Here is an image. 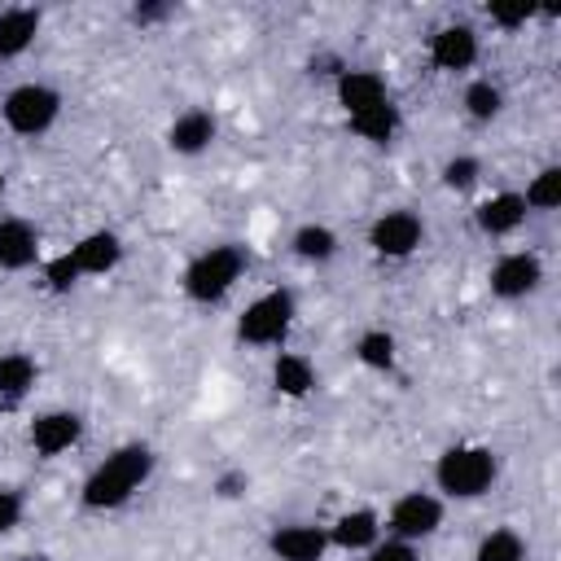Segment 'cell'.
I'll use <instances>...</instances> for the list:
<instances>
[{
  "label": "cell",
  "mask_w": 561,
  "mask_h": 561,
  "mask_svg": "<svg viewBox=\"0 0 561 561\" xmlns=\"http://www.w3.org/2000/svg\"><path fill=\"white\" fill-rule=\"evenodd\" d=\"M289 250H294V259H298V263H307V267H324V263H333V259H337L342 237H337L329 224L307 219V224H298V228H294Z\"/></svg>",
  "instance_id": "cell-20"
},
{
  "label": "cell",
  "mask_w": 561,
  "mask_h": 561,
  "mask_svg": "<svg viewBox=\"0 0 561 561\" xmlns=\"http://www.w3.org/2000/svg\"><path fill=\"white\" fill-rule=\"evenodd\" d=\"M245 276V250L232 245V241H219V245H206L197 250L184 272H180V294L193 302V307H219L237 280Z\"/></svg>",
  "instance_id": "cell-2"
},
{
  "label": "cell",
  "mask_w": 561,
  "mask_h": 561,
  "mask_svg": "<svg viewBox=\"0 0 561 561\" xmlns=\"http://www.w3.org/2000/svg\"><path fill=\"white\" fill-rule=\"evenodd\" d=\"M294 316H298V298L289 285H272L263 289L259 298H250L237 316V342L250 346V351H280L289 329H294Z\"/></svg>",
  "instance_id": "cell-4"
},
{
  "label": "cell",
  "mask_w": 561,
  "mask_h": 561,
  "mask_svg": "<svg viewBox=\"0 0 561 561\" xmlns=\"http://www.w3.org/2000/svg\"><path fill=\"white\" fill-rule=\"evenodd\" d=\"M123 237L114 228H92L70 245V259L79 267V276H110L123 263Z\"/></svg>",
  "instance_id": "cell-16"
},
{
  "label": "cell",
  "mask_w": 561,
  "mask_h": 561,
  "mask_svg": "<svg viewBox=\"0 0 561 561\" xmlns=\"http://www.w3.org/2000/svg\"><path fill=\"white\" fill-rule=\"evenodd\" d=\"M522 202H526V210L552 215V210L561 206V167H557V162L539 167V171L526 180V188H522Z\"/></svg>",
  "instance_id": "cell-25"
},
{
  "label": "cell",
  "mask_w": 561,
  "mask_h": 561,
  "mask_svg": "<svg viewBox=\"0 0 561 561\" xmlns=\"http://www.w3.org/2000/svg\"><path fill=\"white\" fill-rule=\"evenodd\" d=\"M79 280H83V276H79V267H75L70 250H61V254H53V259H44V263H39V285H44L53 298L70 294Z\"/></svg>",
  "instance_id": "cell-28"
},
{
  "label": "cell",
  "mask_w": 561,
  "mask_h": 561,
  "mask_svg": "<svg viewBox=\"0 0 561 561\" xmlns=\"http://www.w3.org/2000/svg\"><path fill=\"white\" fill-rule=\"evenodd\" d=\"M526 215L530 210L522 202V188H500V193H491V197H482L473 206V228L482 237H491V241H504L526 224Z\"/></svg>",
  "instance_id": "cell-13"
},
{
  "label": "cell",
  "mask_w": 561,
  "mask_h": 561,
  "mask_svg": "<svg viewBox=\"0 0 561 561\" xmlns=\"http://www.w3.org/2000/svg\"><path fill=\"white\" fill-rule=\"evenodd\" d=\"M364 561H421V552H416V543H408V539L381 535V539L364 552Z\"/></svg>",
  "instance_id": "cell-30"
},
{
  "label": "cell",
  "mask_w": 561,
  "mask_h": 561,
  "mask_svg": "<svg viewBox=\"0 0 561 561\" xmlns=\"http://www.w3.org/2000/svg\"><path fill=\"white\" fill-rule=\"evenodd\" d=\"M425 245V219L408 206H394V210H381L373 224H368V250L377 259H412L416 250Z\"/></svg>",
  "instance_id": "cell-7"
},
{
  "label": "cell",
  "mask_w": 561,
  "mask_h": 561,
  "mask_svg": "<svg viewBox=\"0 0 561 561\" xmlns=\"http://www.w3.org/2000/svg\"><path fill=\"white\" fill-rule=\"evenodd\" d=\"M500 478V456L482 443H451L434 460V486L443 500H482Z\"/></svg>",
  "instance_id": "cell-3"
},
{
  "label": "cell",
  "mask_w": 561,
  "mask_h": 561,
  "mask_svg": "<svg viewBox=\"0 0 561 561\" xmlns=\"http://www.w3.org/2000/svg\"><path fill=\"white\" fill-rule=\"evenodd\" d=\"M44 26V13L31 4H0V61L22 57Z\"/></svg>",
  "instance_id": "cell-19"
},
{
  "label": "cell",
  "mask_w": 561,
  "mask_h": 561,
  "mask_svg": "<svg viewBox=\"0 0 561 561\" xmlns=\"http://www.w3.org/2000/svg\"><path fill=\"white\" fill-rule=\"evenodd\" d=\"M460 110L469 123H495L504 114V88L495 79H469L460 92Z\"/></svg>",
  "instance_id": "cell-24"
},
{
  "label": "cell",
  "mask_w": 561,
  "mask_h": 561,
  "mask_svg": "<svg viewBox=\"0 0 561 561\" xmlns=\"http://www.w3.org/2000/svg\"><path fill=\"white\" fill-rule=\"evenodd\" d=\"M333 96H337V105H342L346 118H351V114H364V110H373V105H381V101H390L386 79H381L377 70H368V66H346V70L333 79Z\"/></svg>",
  "instance_id": "cell-15"
},
{
  "label": "cell",
  "mask_w": 561,
  "mask_h": 561,
  "mask_svg": "<svg viewBox=\"0 0 561 561\" xmlns=\"http://www.w3.org/2000/svg\"><path fill=\"white\" fill-rule=\"evenodd\" d=\"M0 118H4V127H9L13 136L35 140V136L53 131V123L61 118V92H57L53 83H35V79H26V83H18V88L4 92V101H0Z\"/></svg>",
  "instance_id": "cell-5"
},
{
  "label": "cell",
  "mask_w": 561,
  "mask_h": 561,
  "mask_svg": "<svg viewBox=\"0 0 561 561\" xmlns=\"http://www.w3.org/2000/svg\"><path fill=\"white\" fill-rule=\"evenodd\" d=\"M83 430H88V421H83L75 408H48V412H39V416L26 425V443H31L35 456L57 460V456H66L70 447L83 443Z\"/></svg>",
  "instance_id": "cell-9"
},
{
  "label": "cell",
  "mask_w": 561,
  "mask_h": 561,
  "mask_svg": "<svg viewBox=\"0 0 561 561\" xmlns=\"http://www.w3.org/2000/svg\"><path fill=\"white\" fill-rule=\"evenodd\" d=\"M482 13H486V22H491L495 31H504V35L522 31V26L535 18V9H530V4H486Z\"/></svg>",
  "instance_id": "cell-29"
},
{
  "label": "cell",
  "mask_w": 561,
  "mask_h": 561,
  "mask_svg": "<svg viewBox=\"0 0 561 561\" xmlns=\"http://www.w3.org/2000/svg\"><path fill=\"white\" fill-rule=\"evenodd\" d=\"M39 263V232L31 219H0V272H26Z\"/></svg>",
  "instance_id": "cell-18"
},
{
  "label": "cell",
  "mask_w": 561,
  "mask_h": 561,
  "mask_svg": "<svg viewBox=\"0 0 561 561\" xmlns=\"http://www.w3.org/2000/svg\"><path fill=\"white\" fill-rule=\"evenodd\" d=\"M39 381V364L26 351H0V408L22 403Z\"/></svg>",
  "instance_id": "cell-21"
},
{
  "label": "cell",
  "mask_w": 561,
  "mask_h": 561,
  "mask_svg": "<svg viewBox=\"0 0 561 561\" xmlns=\"http://www.w3.org/2000/svg\"><path fill=\"white\" fill-rule=\"evenodd\" d=\"M438 180L447 193H469L478 180H482V158L478 153H451L443 167H438Z\"/></svg>",
  "instance_id": "cell-27"
},
{
  "label": "cell",
  "mask_w": 561,
  "mask_h": 561,
  "mask_svg": "<svg viewBox=\"0 0 561 561\" xmlns=\"http://www.w3.org/2000/svg\"><path fill=\"white\" fill-rule=\"evenodd\" d=\"M443 517H447L443 495H434V491H403V495L390 500V508L381 517V530L394 535V539H408V543H425V539L438 535Z\"/></svg>",
  "instance_id": "cell-6"
},
{
  "label": "cell",
  "mask_w": 561,
  "mask_h": 561,
  "mask_svg": "<svg viewBox=\"0 0 561 561\" xmlns=\"http://www.w3.org/2000/svg\"><path fill=\"white\" fill-rule=\"evenodd\" d=\"M346 127H351L359 140H368V145H390V140L399 136V127H403V114H399L394 101H381V105H373V110H364V114H351Z\"/></svg>",
  "instance_id": "cell-23"
},
{
  "label": "cell",
  "mask_w": 561,
  "mask_h": 561,
  "mask_svg": "<svg viewBox=\"0 0 561 561\" xmlns=\"http://www.w3.org/2000/svg\"><path fill=\"white\" fill-rule=\"evenodd\" d=\"M22 517H26V495H22V486H0V535L18 530Z\"/></svg>",
  "instance_id": "cell-31"
},
{
  "label": "cell",
  "mask_w": 561,
  "mask_h": 561,
  "mask_svg": "<svg viewBox=\"0 0 561 561\" xmlns=\"http://www.w3.org/2000/svg\"><path fill=\"white\" fill-rule=\"evenodd\" d=\"M478 61V31L469 22H443L430 35V66L438 75H460Z\"/></svg>",
  "instance_id": "cell-11"
},
{
  "label": "cell",
  "mask_w": 561,
  "mask_h": 561,
  "mask_svg": "<svg viewBox=\"0 0 561 561\" xmlns=\"http://www.w3.org/2000/svg\"><path fill=\"white\" fill-rule=\"evenodd\" d=\"M245 486H250V473H245V469H224V473L215 478V495H219V500H241Z\"/></svg>",
  "instance_id": "cell-33"
},
{
  "label": "cell",
  "mask_w": 561,
  "mask_h": 561,
  "mask_svg": "<svg viewBox=\"0 0 561 561\" xmlns=\"http://www.w3.org/2000/svg\"><path fill=\"white\" fill-rule=\"evenodd\" d=\"M539 285H543V259L535 250H504L486 272V289L500 302H522L539 294Z\"/></svg>",
  "instance_id": "cell-8"
},
{
  "label": "cell",
  "mask_w": 561,
  "mask_h": 561,
  "mask_svg": "<svg viewBox=\"0 0 561 561\" xmlns=\"http://www.w3.org/2000/svg\"><path fill=\"white\" fill-rule=\"evenodd\" d=\"M13 561H53L48 552H22V557H13Z\"/></svg>",
  "instance_id": "cell-34"
},
{
  "label": "cell",
  "mask_w": 561,
  "mask_h": 561,
  "mask_svg": "<svg viewBox=\"0 0 561 561\" xmlns=\"http://www.w3.org/2000/svg\"><path fill=\"white\" fill-rule=\"evenodd\" d=\"M0 193H4V171H0Z\"/></svg>",
  "instance_id": "cell-35"
},
{
  "label": "cell",
  "mask_w": 561,
  "mask_h": 561,
  "mask_svg": "<svg viewBox=\"0 0 561 561\" xmlns=\"http://www.w3.org/2000/svg\"><path fill=\"white\" fill-rule=\"evenodd\" d=\"M351 351H355V364L368 368V373H394V364H399V337L381 324L364 329Z\"/></svg>",
  "instance_id": "cell-22"
},
{
  "label": "cell",
  "mask_w": 561,
  "mask_h": 561,
  "mask_svg": "<svg viewBox=\"0 0 561 561\" xmlns=\"http://www.w3.org/2000/svg\"><path fill=\"white\" fill-rule=\"evenodd\" d=\"M140 31H153V26H162V22H171L175 18V9L167 4V0H140V4H131V13H127Z\"/></svg>",
  "instance_id": "cell-32"
},
{
  "label": "cell",
  "mask_w": 561,
  "mask_h": 561,
  "mask_svg": "<svg viewBox=\"0 0 561 561\" xmlns=\"http://www.w3.org/2000/svg\"><path fill=\"white\" fill-rule=\"evenodd\" d=\"M153 469H158V456H153L149 443H118L79 482V508L83 513H114V508H123L153 478Z\"/></svg>",
  "instance_id": "cell-1"
},
{
  "label": "cell",
  "mask_w": 561,
  "mask_h": 561,
  "mask_svg": "<svg viewBox=\"0 0 561 561\" xmlns=\"http://www.w3.org/2000/svg\"><path fill=\"white\" fill-rule=\"evenodd\" d=\"M215 136H219V118H215L206 105H188V110H180V114L171 118V127H167V149H171L175 158H202V153L215 145Z\"/></svg>",
  "instance_id": "cell-12"
},
{
  "label": "cell",
  "mask_w": 561,
  "mask_h": 561,
  "mask_svg": "<svg viewBox=\"0 0 561 561\" xmlns=\"http://www.w3.org/2000/svg\"><path fill=\"white\" fill-rule=\"evenodd\" d=\"M329 535L316 522H280L267 530V557L272 561H324Z\"/></svg>",
  "instance_id": "cell-10"
},
{
  "label": "cell",
  "mask_w": 561,
  "mask_h": 561,
  "mask_svg": "<svg viewBox=\"0 0 561 561\" xmlns=\"http://www.w3.org/2000/svg\"><path fill=\"white\" fill-rule=\"evenodd\" d=\"M324 535H329V548H337V552H359V557H364V552L381 539V513L368 508V504H355V508L337 513V517L324 526Z\"/></svg>",
  "instance_id": "cell-14"
},
{
  "label": "cell",
  "mask_w": 561,
  "mask_h": 561,
  "mask_svg": "<svg viewBox=\"0 0 561 561\" xmlns=\"http://www.w3.org/2000/svg\"><path fill=\"white\" fill-rule=\"evenodd\" d=\"M267 381H272V390L280 394V399H307L311 390H316V364H311V355H302V351H276L272 355V368H267Z\"/></svg>",
  "instance_id": "cell-17"
},
{
  "label": "cell",
  "mask_w": 561,
  "mask_h": 561,
  "mask_svg": "<svg viewBox=\"0 0 561 561\" xmlns=\"http://www.w3.org/2000/svg\"><path fill=\"white\" fill-rule=\"evenodd\" d=\"M469 561H526V539L513 526H495L473 543Z\"/></svg>",
  "instance_id": "cell-26"
}]
</instances>
